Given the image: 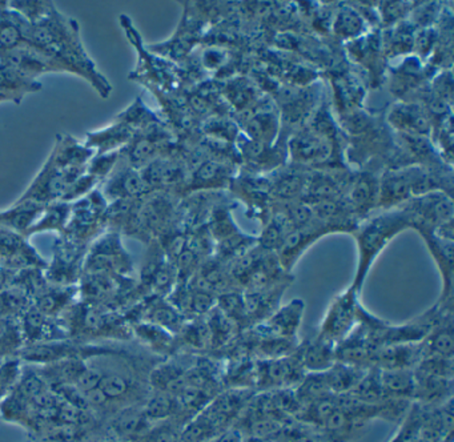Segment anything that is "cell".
<instances>
[{
  "instance_id": "6da1fadb",
  "label": "cell",
  "mask_w": 454,
  "mask_h": 442,
  "mask_svg": "<svg viewBox=\"0 0 454 442\" xmlns=\"http://www.w3.org/2000/svg\"><path fill=\"white\" fill-rule=\"evenodd\" d=\"M411 228V216L408 208L387 209L376 217L369 218L353 229L358 245V266L352 287L360 292L366 274L377 256L405 229Z\"/></svg>"
},
{
  "instance_id": "7a4b0ae2",
  "label": "cell",
  "mask_w": 454,
  "mask_h": 442,
  "mask_svg": "<svg viewBox=\"0 0 454 442\" xmlns=\"http://www.w3.org/2000/svg\"><path fill=\"white\" fill-rule=\"evenodd\" d=\"M126 351V349L116 348L114 345H99V343H84L75 338L49 341V343L25 345L18 354V359L34 367L57 364L74 359H98V357L116 356Z\"/></svg>"
},
{
  "instance_id": "3957f363",
  "label": "cell",
  "mask_w": 454,
  "mask_h": 442,
  "mask_svg": "<svg viewBox=\"0 0 454 442\" xmlns=\"http://www.w3.org/2000/svg\"><path fill=\"white\" fill-rule=\"evenodd\" d=\"M360 304L358 290L352 285L334 296L318 325L316 335L333 345L341 343L357 325Z\"/></svg>"
},
{
  "instance_id": "277c9868",
  "label": "cell",
  "mask_w": 454,
  "mask_h": 442,
  "mask_svg": "<svg viewBox=\"0 0 454 442\" xmlns=\"http://www.w3.org/2000/svg\"><path fill=\"white\" fill-rule=\"evenodd\" d=\"M305 375L307 373L296 351L278 359H257L256 391L294 389Z\"/></svg>"
},
{
  "instance_id": "5b68a950",
  "label": "cell",
  "mask_w": 454,
  "mask_h": 442,
  "mask_svg": "<svg viewBox=\"0 0 454 442\" xmlns=\"http://www.w3.org/2000/svg\"><path fill=\"white\" fill-rule=\"evenodd\" d=\"M132 261L116 232L97 240L86 258V273H110L119 277L131 274Z\"/></svg>"
},
{
  "instance_id": "8992f818",
  "label": "cell",
  "mask_w": 454,
  "mask_h": 442,
  "mask_svg": "<svg viewBox=\"0 0 454 442\" xmlns=\"http://www.w3.org/2000/svg\"><path fill=\"white\" fill-rule=\"evenodd\" d=\"M304 312V301L294 298L286 305L278 306L267 319L249 328L248 332L264 335V337L300 341L299 333L301 329Z\"/></svg>"
},
{
  "instance_id": "52a82bcc",
  "label": "cell",
  "mask_w": 454,
  "mask_h": 442,
  "mask_svg": "<svg viewBox=\"0 0 454 442\" xmlns=\"http://www.w3.org/2000/svg\"><path fill=\"white\" fill-rule=\"evenodd\" d=\"M132 335L140 345L159 359H168L177 351L176 335L164 328L147 321L131 322Z\"/></svg>"
},
{
  "instance_id": "ba28073f",
  "label": "cell",
  "mask_w": 454,
  "mask_h": 442,
  "mask_svg": "<svg viewBox=\"0 0 454 442\" xmlns=\"http://www.w3.org/2000/svg\"><path fill=\"white\" fill-rule=\"evenodd\" d=\"M305 373H321L336 362V345L317 335L300 341L296 349Z\"/></svg>"
},
{
  "instance_id": "9c48e42d",
  "label": "cell",
  "mask_w": 454,
  "mask_h": 442,
  "mask_svg": "<svg viewBox=\"0 0 454 442\" xmlns=\"http://www.w3.org/2000/svg\"><path fill=\"white\" fill-rule=\"evenodd\" d=\"M81 249L75 240L57 242L54 252V266L50 269L49 277L63 287H71L78 279Z\"/></svg>"
},
{
  "instance_id": "30bf717a",
  "label": "cell",
  "mask_w": 454,
  "mask_h": 442,
  "mask_svg": "<svg viewBox=\"0 0 454 442\" xmlns=\"http://www.w3.org/2000/svg\"><path fill=\"white\" fill-rule=\"evenodd\" d=\"M421 343H397V345L382 346L377 351L374 359L376 369H414L421 361Z\"/></svg>"
},
{
  "instance_id": "8fae6325",
  "label": "cell",
  "mask_w": 454,
  "mask_h": 442,
  "mask_svg": "<svg viewBox=\"0 0 454 442\" xmlns=\"http://www.w3.org/2000/svg\"><path fill=\"white\" fill-rule=\"evenodd\" d=\"M153 426V423H151L145 417L143 404L121 407L111 420V428H113L114 433L121 441L124 439V442L129 441V439H139Z\"/></svg>"
},
{
  "instance_id": "7c38bea8",
  "label": "cell",
  "mask_w": 454,
  "mask_h": 442,
  "mask_svg": "<svg viewBox=\"0 0 454 442\" xmlns=\"http://www.w3.org/2000/svg\"><path fill=\"white\" fill-rule=\"evenodd\" d=\"M424 357L454 359V322L453 313L446 314L421 341ZM422 357V359H424Z\"/></svg>"
},
{
  "instance_id": "4fadbf2b",
  "label": "cell",
  "mask_w": 454,
  "mask_h": 442,
  "mask_svg": "<svg viewBox=\"0 0 454 442\" xmlns=\"http://www.w3.org/2000/svg\"><path fill=\"white\" fill-rule=\"evenodd\" d=\"M380 383L387 399L413 402V369H379Z\"/></svg>"
},
{
  "instance_id": "5bb4252c",
  "label": "cell",
  "mask_w": 454,
  "mask_h": 442,
  "mask_svg": "<svg viewBox=\"0 0 454 442\" xmlns=\"http://www.w3.org/2000/svg\"><path fill=\"white\" fill-rule=\"evenodd\" d=\"M150 186L139 172L134 170H121L119 175L111 178L106 188V194L114 200H129L140 196Z\"/></svg>"
},
{
  "instance_id": "9a60e30c",
  "label": "cell",
  "mask_w": 454,
  "mask_h": 442,
  "mask_svg": "<svg viewBox=\"0 0 454 442\" xmlns=\"http://www.w3.org/2000/svg\"><path fill=\"white\" fill-rule=\"evenodd\" d=\"M380 188L379 205L385 208V210L387 208L395 209L398 204H403L411 196V180L405 173H395L385 178Z\"/></svg>"
},
{
  "instance_id": "2e32d148",
  "label": "cell",
  "mask_w": 454,
  "mask_h": 442,
  "mask_svg": "<svg viewBox=\"0 0 454 442\" xmlns=\"http://www.w3.org/2000/svg\"><path fill=\"white\" fill-rule=\"evenodd\" d=\"M366 370L368 369H360V367H350V365L339 361L334 362L328 370H325V377L331 393L333 396L349 393L365 375Z\"/></svg>"
},
{
  "instance_id": "e0dca14e",
  "label": "cell",
  "mask_w": 454,
  "mask_h": 442,
  "mask_svg": "<svg viewBox=\"0 0 454 442\" xmlns=\"http://www.w3.org/2000/svg\"><path fill=\"white\" fill-rule=\"evenodd\" d=\"M392 122L395 127L409 132L408 135H425L429 132V122L422 109L414 104H401L392 111Z\"/></svg>"
},
{
  "instance_id": "ac0fdd59",
  "label": "cell",
  "mask_w": 454,
  "mask_h": 442,
  "mask_svg": "<svg viewBox=\"0 0 454 442\" xmlns=\"http://www.w3.org/2000/svg\"><path fill=\"white\" fill-rule=\"evenodd\" d=\"M291 148L294 157L301 162H317V160L326 159L332 152L331 144L326 143L325 138L312 133L294 138Z\"/></svg>"
},
{
  "instance_id": "d6986e66",
  "label": "cell",
  "mask_w": 454,
  "mask_h": 442,
  "mask_svg": "<svg viewBox=\"0 0 454 442\" xmlns=\"http://www.w3.org/2000/svg\"><path fill=\"white\" fill-rule=\"evenodd\" d=\"M33 306V298L23 288L0 290V319L17 320Z\"/></svg>"
},
{
  "instance_id": "ffe728a7",
  "label": "cell",
  "mask_w": 454,
  "mask_h": 442,
  "mask_svg": "<svg viewBox=\"0 0 454 442\" xmlns=\"http://www.w3.org/2000/svg\"><path fill=\"white\" fill-rule=\"evenodd\" d=\"M23 205L0 213V225L14 229V231H30L31 226L38 220L42 208L39 202L20 201Z\"/></svg>"
},
{
  "instance_id": "44dd1931",
  "label": "cell",
  "mask_w": 454,
  "mask_h": 442,
  "mask_svg": "<svg viewBox=\"0 0 454 442\" xmlns=\"http://www.w3.org/2000/svg\"><path fill=\"white\" fill-rule=\"evenodd\" d=\"M25 346L20 321L0 319V362L18 357Z\"/></svg>"
},
{
  "instance_id": "7402d4cb",
  "label": "cell",
  "mask_w": 454,
  "mask_h": 442,
  "mask_svg": "<svg viewBox=\"0 0 454 442\" xmlns=\"http://www.w3.org/2000/svg\"><path fill=\"white\" fill-rule=\"evenodd\" d=\"M71 210L66 204H57L44 210L43 217H38L33 226H31L28 233H36V232L43 231H60L66 228L70 220Z\"/></svg>"
},
{
  "instance_id": "603a6c76",
  "label": "cell",
  "mask_w": 454,
  "mask_h": 442,
  "mask_svg": "<svg viewBox=\"0 0 454 442\" xmlns=\"http://www.w3.org/2000/svg\"><path fill=\"white\" fill-rule=\"evenodd\" d=\"M278 130V119L272 112H260L248 122L249 136L259 143H270Z\"/></svg>"
},
{
  "instance_id": "cb8c5ba5",
  "label": "cell",
  "mask_w": 454,
  "mask_h": 442,
  "mask_svg": "<svg viewBox=\"0 0 454 442\" xmlns=\"http://www.w3.org/2000/svg\"><path fill=\"white\" fill-rule=\"evenodd\" d=\"M23 362L18 357L0 362V404L12 393L22 375Z\"/></svg>"
},
{
  "instance_id": "d4e9b609",
  "label": "cell",
  "mask_w": 454,
  "mask_h": 442,
  "mask_svg": "<svg viewBox=\"0 0 454 442\" xmlns=\"http://www.w3.org/2000/svg\"><path fill=\"white\" fill-rule=\"evenodd\" d=\"M364 23L361 16L352 8L345 7L337 15L334 29L344 37L356 36L363 29Z\"/></svg>"
},
{
  "instance_id": "484cf974",
  "label": "cell",
  "mask_w": 454,
  "mask_h": 442,
  "mask_svg": "<svg viewBox=\"0 0 454 442\" xmlns=\"http://www.w3.org/2000/svg\"><path fill=\"white\" fill-rule=\"evenodd\" d=\"M156 143L151 138H143L132 146L129 157L135 165H142L147 162L155 154Z\"/></svg>"
},
{
  "instance_id": "4316f807",
  "label": "cell",
  "mask_w": 454,
  "mask_h": 442,
  "mask_svg": "<svg viewBox=\"0 0 454 442\" xmlns=\"http://www.w3.org/2000/svg\"><path fill=\"white\" fill-rule=\"evenodd\" d=\"M20 28L12 24V21H4L0 26V48L4 51L15 50L18 43H20Z\"/></svg>"
},
{
  "instance_id": "83f0119b",
  "label": "cell",
  "mask_w": 454,
  "mask_h": 442,
  "mask_svg": "<svg viewBox=\"0 0 454 442\" xmlns=\"http://www.w3.org/2000/svg\"><path fill=\"white\" fill-rule=\"evenodd\" d=\"M222 172V165L214 162H207L201 165L200 170H198V180L200 183H208V181L216 180L217 176Z\"/></svg>"
},
{
  "instance_id": "f1b7e54d",
  "label": "cell",
  "mask_w": 454,
  "mask_h": 442,
  "mask_svg": "<svg viewBox=\"0 0 454 442\" xmlns=\"http://www.w3.org/2000/svg\"><path fill=\"white\" fill-rule=\"evenodd\" d=\"M244 439H246L244 434L236 426H232L207 442H244Z\"/></svg>"
}]
</instances>
